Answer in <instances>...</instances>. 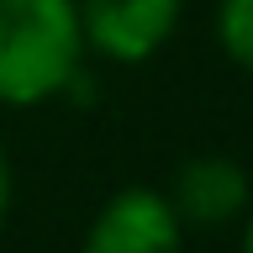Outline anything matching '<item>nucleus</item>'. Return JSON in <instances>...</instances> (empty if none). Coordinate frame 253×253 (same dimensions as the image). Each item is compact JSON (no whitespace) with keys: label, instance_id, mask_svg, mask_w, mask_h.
Instances as JSON below:
<instances>
[{"label":"nucleus","instance_id":"1","mask_svg":"<svg viewBox=\"0 0 253 253\" xmlns=\"http://www.w3.org/2000/svg\"><path fill=\"white\" fill-rule=\"evenodd\" d=\"M84 58L74 0H0V106H42L69 90Z\"/></svg>","mask_w":253,"mask_h":253},{"label":"nucleus","instance_id":"2","mask_svg":"<svg viewBox=\"0 0 253 253\" xmlns=\"http://www.w3.org/2000/svg\"><path fill=\"white\" fill-rule=\"evenodd\" d=\"M79 253H185V221L164 190L126 185L95 211Z\"/></svg>","mask_w":253,"mask_h":253},{"label":"nucleus","instance_id":"3","mask_svg":"<svg viewBox=\"0 0 253 253\" xmlns=\"http://www.w3.org/2000/svg\"><path fill=\"white\" fill-rule=\"evenodd\" d=\"M84 47L111 63H148L174 37L185 0H74Z\"/></svg>","mask_w":253,"mask_h":253},{"label":"nucleus","instance_id":"4","mask_svg":"<svg viewBox=\"0 0 253 253\" xmlns=\"http://www.w3.org/2000/svg\"><path fill=\"white\" fill-rule=\"evenodd\" d=\"M174 206V216L185 227H221V221H237L243 211L253 206V190H248V169L227 153H201V158H185L174 169V185L164 190Z\"/></svg>","mask_w":253,"mask_h":253},{"label":"nucleus","instance_id":"5","mask_svg":"<svg viewBox=\"0 0 253 253\" xmlns=\"http://www.w3.org/2000/svg\"><path fill=\"white\" fill-rule=\"evenodd\" d=\"M216 42L237 69L253 74V0H221L216 5Z\"/></svg>","mask_w":253,"mask_h":253},{"label":"nucleus","instance_id":"6","mask_svg":"<svg viewBox=\"0 0 253 253\" xmlns=\"http://www.w3.org/2000/svg\"><path fill=\"white\" fill-rule=\"evenodd\" d=\"M11 211V153H5V142H0V221Z\"/></svg>","mask_w":253,"mask_h":253},{"label":"nucleus","instance_id":"7","mask_svg":"<svg viewBox=\"0 0 253 253\" xmlns=\"http://www.w3.org/2000/svg\"><path fill=\"white\" fill-rule=\"evenodd\" d=\"M243 216H248V221H243V253H253V206L243 211Z\"/></svg>","mask_w":253,"mask_h":253}]
</instances>
